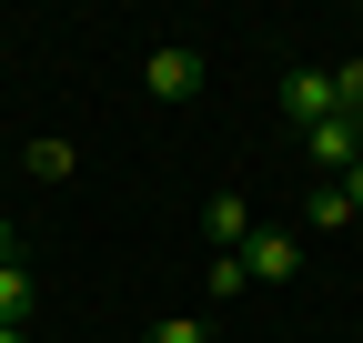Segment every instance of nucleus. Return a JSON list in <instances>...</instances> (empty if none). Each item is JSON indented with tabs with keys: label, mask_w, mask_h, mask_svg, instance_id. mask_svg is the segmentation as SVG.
<instances>
[{
	"label": "nucleus",
	"mask_w": 363,
	"mask_h": 343,
	"mask_svg": "<svg viewBox=\"0 0 363 343\" xmlns=\"http://www.w3.org/2000/svg\"><path fill=\"white\" fill-rule=\"evenodd\" d=\"M30 303H40L30 263H0V323H30Z\"/></svg>",
	"instance_id": "nucleus-6"
},
{
	"label": "nucleus",
	"mask_w": 363,
	"mask_h": 343,
	"mask_svg": "<svg viewBox=\"0 0 363 343\" xmlns=\"http://www.w3.org/2000/svg\"><path fill=\"white\" fill-rule=\"evenodd\" d=\"M333 101H343V111H363V61H333Z\"/></svg>",
	"instance_id": "nucleus-10"
},
{
	"label": "nucleus",
	"mask_w": 363,
	"mask_h": 343,
	"mask_svg": "<svg viewBox=\"0 0 363 343\" xmlns=\"http://www.w3.org/2000/svg\"><path fill=\"white\" fill-rule=\"evenodd\" d=\"M343 121H353V142H363V111H343Z\"/></svg>",
	"instance_id": "nucleus-14"
},
{
	"label": "nucleus",
	"mask_w": 363,
	"mask_h": 343,
	"mask_svg": "<svg viewBox=\"0 0 363 343\" xmlns=\"http://www.w3.org/2000/svg\"><path fill=\"white\" fill-rule=\"evenodd\" d=\"M21 172H30V182H71L81 152H71V142H30V152H21Z\"/></svg>",
	"instance_id": "nucleus-7"
},
{
	"label": "nucleus",
	"mask_w": 363,
	"mask_h": 343,
	"mask_svg": "<svg viewBox=\"0 0 363 343\" xmlns=\"http://www.w3.org/2000/svg\"><path fill=\"white\" fill-rule=\"evenodd\" d=\"M343 192H353V212H363V162H353V172H343Z\"/></svg>",
	"instance_id": "nucleus-12"
},
{
	"label": "nucleus",
	"mask_w": 363,
	"mask_h": 343,
	"mask_svg": "<svg viewBox=\"0 0 363 343\" xmlns=\"http://www.w3.org/2000/svg\"><path fill=\"white\" fill-rule=\"evenodd\" d=\"M142 343H212V313H162Z\"/></svg>",
	"instance_id": "nucleus-9"
},
{
	"label": "nucleus",
	"mask_w": 363,
	"mask_h": 343,
	"mask_svg": "<svg viewBox=\"0 0 363 343\" xmlns=\"http://www.w3.org/2000/svg\"><path fill=\"white\" fill-rule=\"evenodd\" d=\"M0 263H21V232H11V223H0Z\"/></svg>",
	"instance_id": "nucleus-11"
},
{
	"label": "nucleus",
	"mask_w": 363,
	"mask_h": 343,
	"mask_svg": "<svg viewBox=\"0 0 363 343\" xmlns=\"http://www.w3.org/2000/svg\"><path fill=\"white\" fill-rule=\"evenodd\" d=\"M242 263V283H293L303 273V232H283V223H252V242L233 252Z\"/></svg>",
	"instance_id": "nucleus-2"
},
{
	"label": "nucleus",
	"mask_w": 363,
	"mask_h": 343,
	"mask_svg": "<svg viewBox=\"0 0 363 343\" xmlns=\"http://www.w3.org/2000/svg\"><path fill=\"white\" fill-rule=\"evenodd\" d=\"M202 232H212V252H242V242H252V202H242V192H212V202H202Z\"/></svg>",
	"instance_id": "nucleus-5"
},
{
	"label": "nucleus",
	"mask_w": 363,
	"mask_h": 343,
	"mask_svg": "<svg viewBox=\"0 0 363 343\" xmlns=\"http://www.w3.org/2000/svg\"><path fill=\"white\" fill-rule=\"evenodd\" d=\"M142 91H152V101H192V91H202V51H182V40H162V51L142 61Z\"/></svg>",
	"instance_id": "nucleus-3"
},
{
	"label": "nucleus",
	"mask_w": 363,
	"mask_h": 343,
	"mask_svg": "<svg viewBox=\"0 0 363 343\" xmlns=\"http://www.w3.org/2000/svg\"><path fill=\"white\" fill-rule=\"evenodd\" d=\"M303 223H313V232H343V223H363V212H353V192H343V182H323V192H313V212H303Z\"/></svg>",
	"instance_id": "nucleus-8"
},
{
	"label": "nucleus",
	"mask_w": 363,
	"mask_h": 343,
	"mask_svg": "<svg viewBox=\"0 0 363 343\" xmlns=\"http://www.w3.org/2000/svg\"><path fill=\"white\" fill-rule=\"evenodd\" d=\"M272 101H283V121H293V132H313V121H333V111H343V101H333V61H293Z\"/></svg>",
	"instance_id": "nucleus-1"
},
{
	"label": "nucleus",
	"mask_w": 363,
	"mask_h": 343,
	"mask_svg": "<svg viewBox=\"0 0 363 343\" xmlns=\"http://www.w3.org/2000/svg\"><path fill=\"white\" fill-rule=\"evenodd\" d=\"M0 343H30V323H0Z\"/></svg>",
	"instance_id": "nucleus-13"
},
{
	"label": "nucleus",
	"mask_w": 363,
	"mask_h": 343,
	"mask_svg": "<svg viewBox=\"0 0 363 343\" xmlns=\"http://www.w3.org/2000/svg\"><path fill=\"white\" fill-rule=\"evenodd\" d=\"M303 162L323 172V182H343V172L363 162V142H353V121H343V111H333V121H313V132H303Z\"/></svg>",
	"instance_id": "nucleus-4"
}]
</instances>
